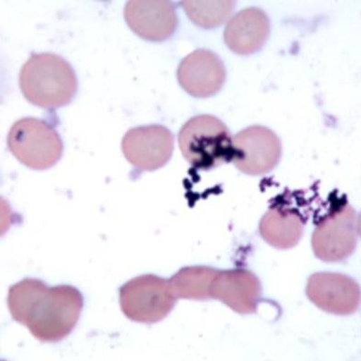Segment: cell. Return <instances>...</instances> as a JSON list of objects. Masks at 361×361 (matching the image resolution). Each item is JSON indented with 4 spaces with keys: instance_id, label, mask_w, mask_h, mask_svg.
I'll use <instances>...</instances> for the list:
<instances>
[{
    "instance_id": "6da1fadb",
    "label": "cell",
    "mask_w": 361,
    "mask_h": 361,
    "mask_svg": "<svg viewBox=\"0 0 361 361\" xmlns=\"http://www.w3.org/2000/svg\"><path fill=\"white\" fill-rule=\"evenodd\" d=\"M20 87L32 104L54 110L69 104L78 90L75 71L57 54H33L20 73Z\"/></svg>"
},
{
    "instance_id": "7a4b0ae2",
    "label": "cell",
    "mask_w": 361,
    "mask_h": 361,
    "mask_svg": "<svg viewBox=\"0 0 361 361\" xmlns=\"http://www.w3.org/2000/svg\"><path fill=\"white\" fill-rule=\"evenodd\" d=\"M83 296L71 285L48 287L27 317L24 326L39 341L56 343L71 335L83 309Z\"/></svg>"
},
{
    "instance_id": "3957f363",
    "label": "cell",
    "mask_w": 361,
    "mask_h": 361,
    "mask_svg": "<svg viewBox=\"0 0 361 361\" xmlns=\"http://www.w3.org/2000/svg\"><path fill=\"white\" fill-rule=\"evenodd\" d=\"M182 156L193 169L211 171L232 162L233 137L228 127L217 117H192L178 133Z\"/></svg>"
},
{
    "instance_id": "277c9868",
    "label": "cell",
    "mask_w": 361,
    "mask_h": 361,
    "mask_svg": "<svg viewBox=\"0 0 361 361\" xmlns=\"http://www.w3.org/2000/svg\"><path fill=\"white\" fill-rule=\"evenodd\" d=\"M360 215L347 202H336L312 235L315 257L326 263L342 262L356 250L360 238Z\"/></svg>"
},
{
    "instance_id": "5b68a950",
    "label": "cell",
    "mask_w": 361,
    "mask_h": 361,
    "mask_svg": "<svg viewBox=\"0 0 361 361\" xmlns=\"http://www.w3.org/2000/svg\"><path fill=\"white\" fill-rule=\"evenodd\" d=\"M8 147L27 168L45 171L59 163L63 145L56 130L44 121L23 118L13 124L8 135Z\"/></svg>"
},
{
    "instance_id": "8992f818",
    "label": "cell",
    "mask_w": 361,
    "mask_h": 361,
    "mask_svg": "<svg viewBox=\"0 0 361 361\" xmlns=\"http://www.w3.org/2000/svg\"><path fill=\"white\" fill-rule=\"evenodd\" d=\"M177 301L169 281L156 275L133 279L120 289L121 311L136 323H159L171 314Z\"/></svg>"
},
{
    "instance_id": "52a82bcc",
    "label": "cell",
    "mask_w": 361,
    "mask_h": 361,
    "mask_svg": "<svg viewBox=\"0 0 361 361\" xmlns=\"http://www.w3.org/2000/svg\"><path fill=\"white\" fill-rule=\"evenodd\" d=\"M281 157L280 138L268 127H247L233 138L232 162L245 174H268L278 166Z\"/></svg>"
},
{
    "instance_id": "ba28073f",
    "label": "cell",
    "mask_w": 361,
    "mask_h": 361,
    "mask_svg": "<svg viewBox=\"0 0 361 361\" xmlns=\"http://www.w3.org/2000/svg\"><path fill=\"white\" fill-rule=\"evenodd\" d=\"M121 150L127 161L138 171H157L171 159L174 136L171 130L159 124L135 127L124 135Z\"/></svg>"
},
{
    "instance_id": "9c48e42d",
    "label": "cell",
    "mask_w": 361,
    "mask_h": 361,
    "mask_svg": "<svg viewBox=\"0 0 361 361\" xmlns=\"http://www.w3.org/2000/svg\"><path fill=\"white\" fill-rule=\"evenodd\" d=\"M306 295L322 311L335 315L353 314L360 306L359 283L341 273H314L309 278Z\"/></svg>"
},
{
    "instance_id": "30bf717a",
    "label": "cell",
    "mask_w": 361,
    "mask_h": 361,
    "mask_svg": "<svg viewBox=\"0 0 361 361\" xmlns=\"http://www.w3.org/2000/svg\"><path fill=\"white\" fill-rule=\"evenodd\" d=\"M124 19L135 35L150 42L168 40L178 23L175 6L169 0H130Z\"/></svg>"
},
{
    "instance_id": "8fae6325",
    "label": "cell",
    "mask_w": 361,
    "mask_h": 361,
    "mask_svg": "<svg viewBox=\"0 0 361 361\" xmlns=\"http://www.w3.org/2000/svg\"><path fill=\"white\" fill-rule=\"evenodd\" d=\"M177 77L182 89L190 95L210 98L219 92L226 82V66L214 51L198 49L181 61Z\"/></svg>"
},
{
    "instance_id": "7c38bea8",
    "label": "cell",
    "mask_w": 361,
    "mask_h": 361,
    "mask_svg": "<svg viewBox=\"0 0 361 361\" xmlns=\"http://www.w3.org/2000/svg\"><path fill=\"white\" fill-rule=\"evenodd\" d=\"M262 285L255 273L236 269L218 271L212 281V300H217L239 314H256Z\"/></svg>"
},
{
    "instance_id": "4fadbf2b",
    "label": "cell",
    "mask_w": 361,
    "mask_h": 361,
    "mask_svg": "<svg viewBox=\"0 0 361 361\" xmlns=\"http://www.w3.org/2000/svg\"><path fill=\"white\" fill-rule=\"evenodd\" d=\"M271 33L268 15L257 8H245L231 17L224 29V42L233 53L250 56L262 49Z\"/></svg>"
},
{
    "instance_id": "5bb4252c",
    "label": "cell",
    "mask_w": 361,
    "mask_h": 361,
    "mask_svg": "<svg viewBox=\"0 0 361 361\" xmlns=\"http://www.w3.org/2000/svg\"><path fill=\"white\" fill-rule=\"evenodd\" d=\"M305 224L299 211L284 204H276L261 219L259 233L264 241L272 247L290 250L301 240Z\"/></svg>"
},
{
    "instance_id": "9a60e30c",
    "label": "cell",
    "mask_w": 361,
    "mask_h": 361,
    "mask_svg": "<svg viewBox=\"0 0 361 361\" xmlns=\"http://www.w3.org/2000/svg\"><path fill=\"white\" fill-rule=\"evenodd\" d=\"M218 269L206 266L186 267L169 279L171 290L177 299L208 301L211 298L212 281Z\"/></svg>"
},
{
    "instance_id": "2e32d148",
    "label": "cell",
    "mask_w": 361,
    "mask_h": 361,
    "mask_svg": "<svg viewBox=\"0 0 361 361\" xmlns=\"http://www.w3.org/2000/svg\"><path fill=\"white\" fill-rule=\"evenodd\" d=\"M180 4L194 24L201 28L211 30L223 25L231 19L236 3L233 0H184Z\"/></svg>"
},
{
    "instance_id": "e0dca14e",
    "label": "cell",
    "mask_w": 361,
    "mask_h": 361,
    "mask_svg": "<svg viewBox=\"0 0 361 361\" xmlns=\"http://www.w3.org/2000/svg\"><path fill=\"white\" fill-rule=\"evenodd\" d=\"M48 288L38 279H24L8 290V306L12 318L17 323L25 324L33 306Z\"/></svg>"
}]
</instances>
